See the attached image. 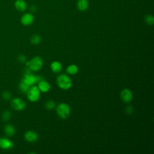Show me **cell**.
I'll return each mask as SVG.
<instances>
[{"mask_svg": "<svg viewBox=\"0 0 154 154\" xmlns=\"http://www.w3.org/2000/svg\"><path fill=\"white\" fill-rule=\"evenodd\" d=\"M57 84L58 86L63 90L69 89L72 85L70 78L66 74H61L57 78Z\"/></svg>", "mask_w": 154, "mask_h": 154, "instance_id": "6da1fadb", "label": "cell"}, {"mask_svg": "<svg viewBox=\"0 0 154 154\" xmlns=\"http://www.w3.org/2000/svg\"><path fill=\"white\" fill-rule=\"evenodd\" d=\"M144 20L149 25H152L154 23V18L152 15H147L144 18Z\"/></svg>", "mask_w": 154, "mask_h": 154, "instance_id": "d6986e66", "label": "cell"}, {"mask_svg": "<svg viewBox=\"0 0 154 154\" xmlns=\"http://www.w3.org/2000/svg\"><path fill=\"white\" fill-rule=\"evenodd\" d=\"M13 143L6 138H0V147L2 149H10L13 147Z\"/></svg>", "mask_w": 154, "mask_h": 154, "instance_id": "30bf717a", "label": "cell"}, {"mask_svg": "<svg viewBox=\"0 0 154 154\" xmlns=\"http://www.w3.org/2000/svg\"><path fill=\"white\" fill-rule=\"evenodd\" d=\"M78 72V67L75 64L69 66L66 69V72L69 75H75Z\"/></svg>", "mask_w": 154, "mask_h": 154, "instance_id": "5bb4252c", "label": "cell"}, {"mask_svg": "<svg viewBox=\"0 0 154 154\" xmlns=\"http://www.w3.org/2000/svg\"><path fill=\"white\" fill-rule=\"evenodd\" d=\"M126 112L129 114H131L133 112V108L131 106H128L126 108Z\"/></svg>", "mask_w": 154, "mask_h": 154, "instance_id": "603a6c76", "label": "cell"}, {"mask_svg": "<svg viewBox=\"0 0 154 154\" xmlns=\"http://www.w3.org/2000/svg\"><path fill=\"white\" fill-rule=\"evenodd\" d=\"M11 107L17 111L23 110L26 106L25 101L20 98H14L12 100L11 102Z\"/></svg>", "mask_w": 154, "mask_h": 154, "instance_id": "5b68a950", "label": "cell"}, {"mask_svg": "<svg viewBox=\"0 0 154 154\" xmlns=\"http://www.w3.org/2000/svg\"><path fill=\"white\" fill-rule=\"evenodd\" d=\"M41 37L38 34L32 35L30 38V42L33 45H38L41 42Z\"/></svg>", "mask_w": 154, "mask_h": 154, "instance_id": "2e32d148", "label": "cell"}, {"mask_svg": "<svg viewBox=\"0 0 154 154\" xmlns=\"http://www.w3.org/2000/svg\"><path fill=\"white\" fill-rule=\"evenodd\" d=\"M88 7L87 0H78L77 2V8L81 11H85Z\"/></svg>", "mask_w": 154, "mask_h": 154, "instance_id": "7c38bea8", "label": "cell"}, {"mask_svg": "<svg viewBox=\"0 0 154 154\" xmlns=\"http://www.w3.org/2000/svg\"><path fill=\"white\" fill-rule=\"evenodd\" d=\"M28 99L31 102L37 101L40 96V91L37 86H31L26 92Z\"/></svg>", "mask_w": 154, "mask_h": 154, "instance_id": "277c9868", "label": "cell"}, {"mask_svg": "<svg viewBox=\"0 0 154 154\" xmlns=\"http://www.w3.org/2000/svg\"><path fill=\"white\" fill-rule=\"evenodd\" d=\"M30 10H31V11L32 12H34V11H35V10H36V7L33 5L31 6Z\"/></svg>", "mask_w": 154, "mask_h": 154, "instance_id": "cb8c5ba5", "label": "cell"}, {"mask_svg": "<svg viewBox=\"0 0 154 154\" xmlns=\"http://www.w3.org/2000/svg\"><path fill=\"white\" fill-rule=\"evenodd\" d=\"M29 87H30V86L26 84L23 82L22 81H20V82L19 84V89L22 93H26Z\"/></svg>", "mask_w": 154, "mask_h": 154, "instance_id": "e0dca14e", "label": "cell"}, {"mask_svg": "<svg viewBox=\"0 0 154 154\" xmlns=\"http://www.w3.org/2000/svg\"><path fill=\"white\" fill-rule=\"evenodd\" d=\"M11 117V112L9 111H5L2 114V119L4 121H8Z\"/></svg>", "mask_w": 154, "mask_h": 154, "instance_id": "ffe728a7", "label": "cell"}, {"mask_svg": "<svg viewBox=\"0 0 154 154\" xmlns=\"http://www.w3.org/2000/svg\"><path fill=\"white\" fill-rule=\"evenodd\" d=\"M18 60H19V62H20L22 63H25L26 61V58L23 55H20L18 57Z\"/></svg>", "mask_w": 154, "mask_h": 154, "instance_id": "7402d4cb", "label": "cell"}, {"mask_svg": "<svg viewBox=\"0 0 154 154\" xmlns=\"http://www.w3.org/2000/svg\"><path fill=\"white\" fill-rule=\"evenodd\" d=\"M56 111L60 118L65 119L69 116L70 114V108L67 104L65 103H61L57 106Z\"/></svg>", "mask_w": 154, "mask_h": 154, "instance_id": "3957f363", "label": "cell"}, {"mask_svg": "<svg viewBox=\"0 0 154 154\" xmlns=\"http://www.w3.org/2000/svg\"><path fill=\"white\" fill-rule=\"evenodd\" d=\"M120 97L124 102L128 103L132 99V93L129 89L125 88L121 91Z\"/></svg>", "mask_w": 154, "mask_h": 154, "instance_id": "8992f818", "label": "cell"}, {"mask_svg": "<svg viewBox=\"0 0 154 154\" xmlns=\"http://www.w3.org/2000/svg\"><path fill=\"white\" fill-rule=\"evenodd\" d=\"M25 64L31 70V71L36 72L42 69L43 65V61L40 57L36 56L29 61H26Z\"/></svg>", "mask_w": 154, "mask_h": 154, "instance_id": "7a4b0ae2", "label": "cell"}, {"mask_svg": "<svg viewBox=\"0 0 154 154\" xmlns=\"http://www.w3.org/2000/svg\"><path fill=\"white\" fill-rule=\"evenodd\" d=\"M14 6L19 11H24L27 8L26 3L24 0H16L14 2Z\"/></svg>", "mask_w": 154, "mask_h": 154, "instance_id": "8fae6325", "label": "cell"}, {"mask_svg": "<svg viewBox=\"0 0 154 154\" xmlns=\"http://www.w3.org/2000/svg\"><path fill=\"white\" fill-rule=\"evenodd\" d=\"M51 69L53 72L59 73L62 70V65L59 61H55L51 63Z\"/></svg>", "mask_w": 154, "mask_h": 154, "instance_id": "4fadbf2b", "label": "cell"}, {"mask_svg": "<svg viewBox=\"0 0 154 154\" xmlns=\"http://www.w3.org/2000/svg\"><path fill=\"white\" fill-rule=\"evenodd\" d=\"M25 139L30 143L35 142L38 138L37 134L33 131H28L25 132L24 135Z\"/></svg>", "mask_w": 154, "mask_h": 154, "instance_id": "ba28073f", "label": "cell"}, {"mask_svg": "<svg viewBox=\"0 0 154 154\" xmlns=\"http://www.w3.org/2000/svg\"><path fill=\"white\" fill-rule=\"evenodd\" d=\"M2 97L5 100H9L11 98V94L8 91H4L2 94Z\"/></svg>", "mask_w": 154, "mask_h": 154, "instance_id": "44dd1931", "label": "cell"}, {"mask_svg": "<svg viewBox=\"0 0 154 154\" xmlns=\"http://www.w3.org/2000/svg\"><path fill=\"white\" fill-rule=\"evenodd\" d=\"M38 88L40 90V91L43 92V93H46L48 92L50 88H51V85L50 84L46 81L44 79L38 82Z\"/></svg>", "mask_w": 154, "mask_h": 154, "instance_id": "9c48e42d", "label": "cell"}, {"mask_svg": "<svg viewBox=\"0 0 154 154\" xmlns=\"http://www.w3.org/2000/svg\"><path fill=\"white\" fill-rule=\"evenodd\" d=\"M34 17L32 14L28 13L24 14L22 16L20 22L22 25L25 26H28L32 23V22H34Z\"/></svg>", "mask_w": 154, "mask_h": 154, "instance_id": "52a82bcc", "label": "cell"}, {"mask_svg": "<svg viewBox=\"0 0 154 154\" xmlns=\"http://www.w3.org/2000/svg\"><path fill=\"white\" fill-rule=\"evenodd\" d=\"M5 134L8 137H12L15 132L14 128L11 125H7L4 129Z\"/></svg>", "mask_w": 154, "mask_h": 154, "instance_id": "9a60e30c", "label": "cell"}, {"mask_svg": "<svg viewBox=\"0 0 154 154\" xmlns=\"http://www.w3.org/2000/svg\"><path fill=\"white\" fill-rule=\"evenodd\" d=\"M55 106V103L53 100H49L45 104V107L48 110H51Z\"/></svg>", "mask_w": 154, "mask_h": 154, "instance_id": "ac0fdd59", "label": "cell"}]
</instances>
